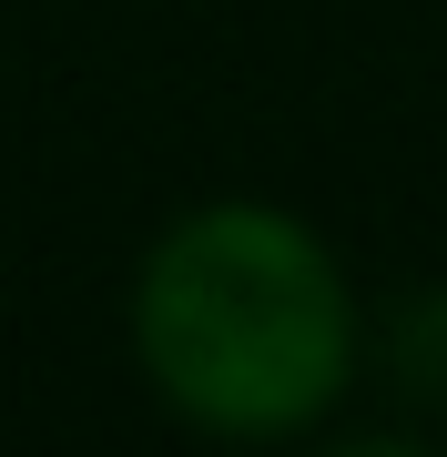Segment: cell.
<instances>
[{
    "label": "cell",
    "instance_id": "cell-1",
    "mask_svg": "<svg viewBox=\"0 0 447 457\" xmlns=\"http://www.w3.org/2000/svg\"><path fill=\"white\" fill-rule=\"evenodd\" d=\"M143 376L214 437H285L346 396L356 305L335 254L275 204H203L143 254Z\"/></svg>",
    "mask_w": 447,
    "mask_h": 457
},
{
    "label": "cell",
    "instance_id": "cell-2",
    "mask_svg": "<svg viewBox=\"0 0 447 457\" xmlns=\"http://www.w3.org/2000/svg\"><path fill=\"white\" fill-rule=\"evenodd\" d=\"M386 376L407 396H427V407H447V285H417L386 315Z\"/></svg>",
    "mask_w": 447,
    "mask_h": 457
}]
</instances>
